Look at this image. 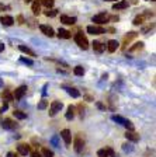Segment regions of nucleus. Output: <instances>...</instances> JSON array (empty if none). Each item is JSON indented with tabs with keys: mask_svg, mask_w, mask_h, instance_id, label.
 Listing matches in <instances>:
<instances>
[{
	"mask_svg": "<svg viewBox=\"0 0 156 157\" xmlns=\"http://www.w3.org/2000/svg\"><path fill=\"white\" fill-rule=\"evenodd\" d=\"M113 119H114L115 122H120V124H121V125H124L125 128H128L130 131H134V125H132V122L128 121V119H125V118L120 117V115H113Z\"/></svg>",
	"mask_w": 156,
	"mask_h": 157,
	"instance_id": "7ed1b4c3",
	"label": "nucleus"
},
{
	"mask_svg": "<svg viewBox=\"0 0 156 157\" xmlns=\"http://www.w3.org/2000/svg\"><path fill=\"white\" fill-rule=\"evenodd\" d=\"M3 49H4V45H3V44H0V52H2Z\"/></svg>",
	"mask_w": 156,
	"mask_h": 157,
	"instance_id": "ea45409f",
	"label": "nucleus"
},
{
	"mask_svg": "<svg viewBox=\"0 0 156 157\" xmlns=\"http://www.w3.org/2000/svg\"><path fill=\"white\" fill-rule=\"evenodd\" d=\"M0 23L3 24V25H6V27H11L14 24V18L13 17H10V16H2L0 17Z\"/></svg>",
	"mask_w": 156,
	"mask_h": 157,
	"instance_id": "ddd939ff",
	"label": "nucleus"
},
{
	"mask_svg": "<svg viewBox=\"0 0 156 157\" xmlns=\"http://www.w3.org/2000/svg\"><path fill=\"white\" fill-rule=\"evenodd\" d=\"M143 48V42H137L134 46H131L130 48V52H135V51H141V49Z\"/></svg>",
	"mask_w": 156,
	"mask_h": 157,
	"instance_id": "393cba45",
	"label": "nucleus"
},
{
	"mask_svg": "<svg viewBox=\"0 0 156 157\" xmlns=\"http://www.w3.org/2000/svg\"><path fill=\"white\" fill-rule=\"evenodd\" d=\"M62 107H63V104H62L61 101H52L51 105H49V115H51V117H55L62 109Z\"/></svg>",
	"mask_w": 156,
	"mask_h": 157,
	"instance_id": "f03ea898",
	"label": "nucleus"
},
{
	"mask_svg": "<svg viewBox=\"0 0 156 157\" xmlns=\"http://www.w3.org/2000/svg\"><path fill=\"white\" fill-rule=\"evenodd\" d=\"M46 107H48V101H45V100H42V101L38 104V109H45Z\"/></svg>",
	"mask_w": 156,
	"mask_h": 157,
	"instance_id": "2f4dec72",
	"label": "nucleus"
},
{
	"mask_svg": "<svg viewBox=\"0 0 156 157\" xmlns=\"http://www.w3.org/2000/svg\"><path fill=\"white\" fill-rule=\"evenodd\" d=\"M118 45H120V44H118L115 39H110V41L107 42V51H108V52H111V53L115 52V51H117V48H118Z\"/></svg>",
	"mask_w": 156,
	"mask_h": 157,
	"instance_id": "4468645a",
	"label": "nucleus"
},
{
	"mask_svg": "<svg viewBox=\"0 0 156 157\" xmlns=\"http://www.w3.org/2000/svg\"><path fill=\"white\" fill-rule=\"evenodd\" d=\"M108 20H110V16H108V14L100 13V14L93 16L91 21H93V23H97V24H104V23H108Z\"/></svg>",
	"mask_w": 156,
	"mask_h": 157,
	"instance_id": "20e7f679",
	"label": "nucleus"
},
{
	"mask_svg": "<svg viewBox=\"0 0 156 157\" xmlns=\"http://www.w3.org/2000/svg\"><path fill=\"white\" fill-rule=\"evenodd\" d=\"M93 49H94V52L101 53V52H104V49H106V45H103V44L98 42V41H94V42H93Z\"/></svg>",
	"mask_w": 156,
	"mask_h": 157,
	"instance_id": "412c9836",
	"label": "nucleus"
},
{
	"mask_svg": "<svg viewBox=\"0 0 156 157\" xmlns=\"http://www.w3.org/2000/svg\"><path fill=\"white\" fill-rule=\"evenodd\" d=\"M150 2H155V0H150Z\"/></svg>",
	"mask_w": 156,
	"mask_h": 157,
	"instance_id": "37998d69",
	"label": "nucleus"
},
{
	"mask_svg": "<svg viewBox=\"0 0 156 157\" xmlns=\"http://www.w3.org/2000/svg\"><path fill=\"white\" fill-rule=\"evenodd\" d=\"M87 33L93 34V35H101V34H106V29L103 27H97V25H89L87 27Z\"/></svg>",
	"mask_w": 156,
	"mask_h": 157,
	"instance_id": "423d86ee",
	"label": "nucleus"
},
{
	"mask_svg": "<svg viewBox=\"0 0 156 157\" xmlns=\"http://www.w3.org/2000/svg\"><path fill=\"white\" fill-rule=\"evenodd\" d=\"M41 157H54V151L49 149H42L41 151Z\"/></svg>",
	"mask_w": 156,
	"mask_h": 157,
	"instance_id": "a878e982",
	"label": "nucleus"
},
{
	"mask_svg": "<svg viewBox=\"0 0 156 157\" xmlns=\"http://www.w3.org/2000/svg\"><path fill=\"white\" fill-rule=\"evenodd\" d=\"M7 157H18V156H17L16 153H13V151H10V153L7 154Z\"/></svg>",
	"mask_w": 156,
	"mask_h": 157,
	"instance_id": "4c0bfd02",
	"label": "nucleus"
},
{
	"mask_svg": "<svg viewBox=\"0 0 156 157\" xmlns=\"http://www.w3.org/2000/svg\"><path fill=\"white\" fill-rule=\"evenodd\" d=\"M21 62H24V63H27V65H33V60L31 59H26V58H21Z\"/></svg>",
	"mask_w": 156,
	"mask_h": 157,
	"instance_id": "473e14b6",
	"label": "nucleus"
},
{
	"mask_svg": "<svg viewBox=\"0 0 156 157\" xmlns=\"http://www.w3.org/2000/svg\"><path fill=\"white\" fill-rule=\"evenodd\" d=\"M30 157H41V153H38V151H33V153L30 154Z\"/></svg>",
	"mask_w": 156,
	"mask_h": 157,
	"instance_id": "f704fd0d",
	"label": "nucleus"
},
{
	"mask_svg": "<svg viewBox=\"0 0 156 157\" xmlns=\"http://www.w3.org/2000/svg\"><path fill=\"white\" fill-rule=\"evenodd\" d=\"M13 114H14V117H16L17 119H26V118H27V114H24L23 111H18V109H17V111H14Z\"/></svg>",
	"mask_w": 156,
	"mask_h": 157,
	"instance_id": "bb28decb",
	"label": "nucleus"
},
{
	"mask_svg": "<svg viewBox=\"0 0 156 157\" xmlns=\"http://www.w3.org/2000/svg\"><path fill=\"white\" fill-rule=\"evenodd\" d=\"M137 35H138V34H137V33H134V31H132V33H130L128 35L124 36V39H122V49L127 48V45H128V44H130L131 41H132V39L135 38Z\"/></svg>",
	"mask_w": 156,
	"mask_h": 157,
	"instance_id": "f8f14e48",
	"label": "nucleus"
},
{
	"mask_svg": "<svg viewBox=\"0 0 156 157\" xmlns=\"http://www.w3.org/2000/svg\"><path fill=\"white\" fill-rule=\"evenodd\" d=\"M18 48H20V51H21L23 53H26V55L31 56V58H35V52H34V51H31V49H30L28 46H26V45H20Z\"/></svg>",
	"mask_w": 156,
	"mask_h": 157,
	"instance_id": "a211bd4d",
	"label": "nucleus"
},
{
	"mask_svg": "<svg viewBox=\"0 0 156 157\" xmlns=\"http://www.w3.org/2000/svg\"><path fill=\"white\" fill-rule=\"evenodd\" d=\"M125 137H127L128 140H131V142H138L139 140V135H137L135 132H132V131H128L127 133H125Z\"/></svg>",
	"mask_w": 156,
	"mask_h": 157,
	"instance_id": "aec40b11",
	"label": "nucleus"
},
{
	"mask_svg": "<svg viewBox=\"0 0 156 157\" xmlns=\"http://www.w3.org/2000/svg\"><path fill=\"white\" fill-rule=\"evenodd\" d=\"M65 90L68 91V94L72 95V97H75V98L80 97V93H79L76 88H73V87H65Z\"/></svg>",
	"mask_w": 156,
	"mask_h": 157,
	"instance_id": "5701e85b",
	"label": "nucleus"
},
{
	"mask_svg": "<svg viewBox=\"0 0 156 157\" xmlns=\"http://www.w3.org/2000/svg\"><path fill=\"white\" fill-rule=\"evenodd\" d=\"M56 14H58V10H55V9H54V10H46V11H45V16L46 17H55L56 16Z\"/></svg>",
	"mask_w": 156,
	"mask_h": 157,
	"instance_id": "7c9ffc66",
	"label": "nucleus"
},
{
	"mask_svg": "<svg viewBox=\"0 0 156 157\" xmlns=\"http://www.w3.org/2000/svg\"><path fill=\"white\" fill-rule=\"evenodd\" d=\"M17 20H18V21H20V24H24V18H23V17H21V16H18V18H17Z\"/></svg>",
	"mask_w": 156,
	"mask_h": 157,
	"instance_id": "58836bf2",
	"label": "nucleus"
},
{
	"mask_svg": "<svg viewBox=\"0 0 156 157\" xmlns=\"http://www.w3.org/2000/svg\"><path fill=\"white\" fill-rule=\"evenodd\" d=\"M128 146H130V144H128V143H125V144H122V149H124V150H125V151H128V150H132V147H128Z\"/></svg>",
	"mask_w": 156,
	"mask_h": 157,
	"instance_id": "72a5a7b5",
	"label": "nucleus"
},
{
	"mask_svg": "<svg viewBox=\"0 0 156 157\" xmlns=\"http://www.w3.org/2000/svg\"><path fill=\"white\" fill-rule=\"evenodd\" d=\"M97 156L98 157H113L114 156V150L111 147H106V149H100L97 151Z\"/></svg>",
	"mask_w": 156,
	"mask_h": 157,
	"instance_id": "1a4fd4ad",
	"label": "nucleus"
},
{
	"mask_svg": "<svg viewBox=\"0 0 156 157\" xmlns=\"http://www.w3.org/2000/svg\"><path fill=\"white\" fill-rule=\"evenodd\" d=\"M26 2H27V3H30V2H31V0H26Z\"/></svg>",
	"mask_w": 156,
	"mask_h": 157,
	"instance_id": "79ce46f5",
	"label": "nucleus"
},
{
	"mask_svg": "<svg viewBox=\"0 0 156 157\" xmlns=\"http://www.w3.org/2000/svg\"><path fill=\"white\" fill-rule=\"evenodd\" d=\"M85 140L82 139L80 136L75 137V140H73V147H75V150L78 151V153H82L83 151V149H85Z\"/></svg>",
	"mask_w": 156,
	"mask_h": 157,
	"instance_id": "39448f33",
	"label": "nucleus"
},
{
	"mask_svg": "<svg viewBox=\"0 0 156 157\" xmlns=\"http://www.w3.org/2000/svg\"><path fill=\"white\" fill-rule=\"evenodd\" d=\"M61 23L68 24V25H73L76 23V17H69V16H61Z\"/></svg>",
	"mask_w": 156,
	"mask_h": 157,
	"instance_id": "dca6fc26",
	"label": "nucleus"
},
{
	"mask_svg": "<svg viewBox=\"0 0 156 157\" xmlns=\"http://www.w3.org/2000/svg\"><path fill=\"white\" fill-rule=\"evenodd\" d=\"M3 10H9V6H4V4H0V11H3Z\"/></svg>",
	"mask_w": 156,
	"mask_h": 157,
	"instance_id": "e433bc0d",
	"label": "nucleus"
},
{
	"mask_svg": "<svg viewBox=\"0 0 156 157\" xmlns=\"http://www.w3.org/2000/svg\"><path fill=\"white\" fill-rule=\"evenodd\" d=\"M2 126L4 129H14V128H17V124L13 119H10V118H4L3 121H2Z\"/></svg>",
	"mask_w": 156,
	"mask_h": 157,
	"instance_id": "9d476101",
	"label": "nucleus"
},
{
	"mask_svg": "<svg viewBox=\"0 0 156 157\" xmlns=\"http://www.w3.org/2000/svg\"><path fill=\"white\" fill-rule=\"evenodd\" d=\"M31 9H33V13L35 14V16H38V14L41 13V3H39V0H35V2H34Z\"/></svg>",
	"mask_w": 156,
	"mask_h": 157,
	"instance_id": "4be33fe9",
	"label": "nucleus"
},
{
	"mask_svg": "<svg viewBox=\"0 0 156 157\" xmlns=\"http://www.w3.org/2000/svg\"><path fill=\"white\" fill-rule=\"evenodd\" d=\"M73 117H75V107H72V105H69V107H68V112H66L65 118L68 119V121H70V119H72Z\"/></svg>",
	"mask_w": 156,
	"mask_h": 157,
	"instance_id": "b1692460",
	"label": "nucleus"
},
{
	"mask_svg": "<svg viewBox=\"0 0 156 157\" xmlns=\"http://www.w3.org/2000/svg\"><path fill=\"white\" fill-rule=\"evenodd\" d=\"M0 87H3V80L0 78Z\"/></svg>",
	"mask_w": 156,
	"mask_h": 157,
	"instance_id": "a19ab883",
	"label": "nucleus"
},
{
	"mask_svg": "<svg viewBox=\"0 0 156 157\" xmlns=\"http://www.w3.org/2000/svg\"><path fill=\"white\" fill-rule=\"evenodd\" d=\"M128 7V2L127 0H121V2H117V3L113 4V10H124Z\"/></svg>",
	"mask_w": 156,
	"mask_h": 157,
	"instance_id": "f3484780",
	"label": "nucleus"
},
{
	"mask_svg": "<svg viewBox=\"0 0 156 157\" xmlns=\"http://www.w3.org/2000/svg\"><path fill=\"white\" fill-rule=\"evenodd\" d=\"M2 97H3L4 100H6V101H13V100H14V98H13V95L10 94V93L7 91V90H6V91H3V93H2Z\"/></svg>",
	"mask_w": 156,
	"mask_h": 157,
	"instance_id": "c85d7f7f",
	"label": "nucleus"
},
{
	"mask_svg": "<svg viewBox=\"0 0 156 157\" xmlns=\"http://www.w3.org/2000/svg\"><path fill=\"white\" fill-rule=\"evenodd\" d=\"M26 93H27V86H20L18 88H16V91H14V94H13V98H16L17 101H18V100H21V98L26 95Z\"/></svg>",
	"mask_w": 156,
	"mask_h": 157,
	"instance_id": "0eeeda50",
	"label": "nucleus"
},
{
	"mask_svg": "<svg viewBox=\"0 0 156 157\" xmlns=\"http://www.w3.org/2000/svg\"><path fill=\"white\" fill-rule=\"evenodd\" d=\"M110 2H111V0H110Z\"/></svg>",
	"mask_w": 156,
	"mask_h": 157,
	"instance_id": "c03bdc74",
	"label": "nucleus"
},
{
	"mask_svg": "<svg viewBox=\"0 0 156 157\" xmlns=\"http://www.w3.org/2000/svg\"><path fill=\"white\" fill-rule=\"evenodd\" d=\"M61 137L63 139V142H65L66 146H69V144L72 143V135H70V131H69V129H63V131H61Z\"/></svg>",
	"mask_w": 156,
	"mask_h": 157,
	"instance_id": "6e6552de",
	"label": "nucleus"
},
{
	"mask_svg": "<svg viewBox=\"0 0 156 157\" xmlns=\"http://www.w3.org/2000/svg\"><path fill=\"white\" fill-rule=\"evenodd\" d=\"M17 150H18L20 154H23V156H27V154L30 153V146L26 143H20L18 146H17Z\"/></svg>",
	"mask_w": 156,
	"mask_h": 157,
	"instance_id": "2eb2a0df",
	"label": "nucleus"
},
{
	"mask_svg": "<svg viewBox=\"0 0 156 157\" xmlns=\"http://www.w3.org/2000/svg\"><path fill=\"white\" fill-rule=\"evenodd\" d=\"M39 3L44 4V6L48 7V9H51V7L54 6V0H39Z\"/></svg>",
	"mask_w": 156,
	"mask_h": 157,
	"instance_id": "c756f323",
	"label": "nucleus"
},
{
	"mask_svg": "<svg viewBox=\"0 0 156 157\" xmlns=\"http://www.w3.org/2000/svg\"><path fill=\"white\" fill-rule=\"evenodd\" d=\"M73 73H75L76 76H83L85 75V69L82 67V66H76V67L73 69Z\"/></svg>",
	"mask_w": 156,
	"mask_h": 157,
	"instance_id": "cd10ccee",
	"label": "nucleus"
},
{
	"mask_svg": "<svg viewBox=\"0 0 156 157\" xmlns=\"http://www.w3.org/2000/svg\"><path fill=\"white\" fill-rule=\"evenodd\" d=\"M39 29H41V33L42 34H45L46 36H54L55 35V31H54V28L52 27H49V25H39Z\"/></svg>",
	"mask_w": 156,
	"mask_h": 157,
	"instance_id": "9b49d317",
	"label": "nucleus"
},
{
	"mask_svg": "<svg viewBox=\"0 0 156 157\" xmlns=\"http://www.w3.org/2000/svg\"><path fill=\"white\" fill-rule=\"evenodd\" d=\"M58 36H59V38H62V39H69V38H72V33H70V31H66V29L59 28Z\"/></svg>",
	"mask_w": 156,
	"mask_h": 157,
	"instance_id": "6ab92c4d",
	"label": "nucleus"
},
{
	"mask_svg": "<svg viewBox=\"0 0 156 157\" xmlns=\"http://www.w3.org/2000/svg\"><path fill=\"white\" fill-rule=\"evenodd\" d=\"M7 108H9V104H7V102H3V107H2V112H4Z\"/></svg>",
	"mask_w": 156,
	"mask_h": 157,
	"instance_id": "c9c22d12",
	"label": "nucleus"
},
{
	"mask_svg": "<svg viewBox=\"0 0 156 157\" xmlns=\"http://www.w3.org/2000/svg\"><path fill=\"white\" fill-rule=\"evenodd\" d=\"M75 41H76V44H78L82 49H85V51H86V49L89 48V41H87V38L83 35V33H78V34H76V35H75Z\"/></svg>",
	"mask_w": 156,
	"mask_h": 157,
	"instance_id": "f257e3e1",
	"label": "nucleus"
}]
</instances>
